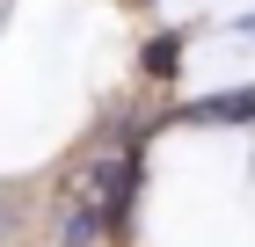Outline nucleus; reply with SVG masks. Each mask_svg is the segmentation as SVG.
I'll return each mask as SVG.
<instances>
[{"mask_svg":"<svg viewBox=\"0 0 255 247\" xmlns=\"http://www.w3.org/2000/svg\"><path fill=\"white\" fill-rule=\"evenodd\" d=\"M124 189H131V160L124 153H110V160H88L80 167V182H73V196H66V247H88L110 218L124 211Z\"/></svg>","mask_w":255,"mask_h":247,"instance_id":"nucleus-1","label":"nucleus"},{"mask_svg":"<svg viewBox=\"0 0 255 247\" xmlns=\"http://www.w3.org/2000/svg\"><path fill=\"white\" fill-rule=\"evenodd\" d=\"M212 116H255V87H248V95H234V102H219Z\"/></svg>","mask_w":255,"mask_h":247,"instance_id":"nucleus-2","label":"nucleus"}]
</instances>
